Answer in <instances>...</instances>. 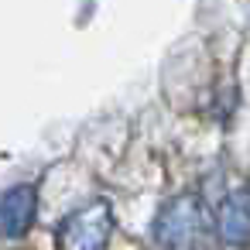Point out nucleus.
Listing matches in <instances>:
<instances>
[{"label": "nucleus", "instance_id": "1", "mask_svg": "<svg viewBox=\"0 0 250 250\" xmlns=\"http://www.w3.org/2000/svg\"><path fill=\"white\" fill-rule=\"evenodd\" d=\"M113 233V209L110 202L96 199L76 209L62 223V250H103Z\"/></svg>", "mask_w": 250, "mask_h": 250}, {"label": "nucleus", "instance_id": "2", "mask_svg": "<svg viewBox=\"0 0 250 250\" xmlns=\"http://www.w3.org/2000/svg\"><path fill=\"white\" fill-rule=\"evenodd\" d=\"M199 226H202L199 202L192 195H178V199H171L158 212V219H154V240H158V247H171L175 250V247L188 243L199 233Z\"/></svg>", "mask_w": 250, "mask_h": 250}, {"label": "nucleus", "instance_id": "3", "mask_svg": "<svg viewBox=\"0 0 250 250\" xmlns=\"http://www.w3.org/2000/svg\"><path fill=\"white\" fill-rule=\"evenodd\" d=\"M38 216V188L35 185H14L0 195V236L18 240L31 229Z\"/></svg>", "mask_w": 250, "mask_h": 250}, {"label": "nucleus", "instance_id": "4", "mask_svg": "<svg viewBox=\"0 0 250 250\" xmlns=\"http://www.w3.org/2000/svg\"><path fill=\"white\" fill-rule=\"evenodd\" d=\"M219 233L226 243H247L250 240V188H236L219 212Z\"/></svg>", "mask_w": 250, "mask_h": 250}]
</instances>
